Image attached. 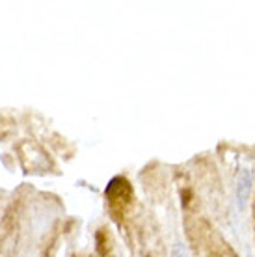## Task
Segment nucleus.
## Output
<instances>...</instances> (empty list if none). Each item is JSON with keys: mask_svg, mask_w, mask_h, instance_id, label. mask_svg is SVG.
<instances>
[{"mask_svg": "<svg viewBox=\"0 0 255 257\" xmlns=\"http://www.w3.org/2000/svg\"><path fill=\"white\" fill-rule=\"evenodd\" d=\"M251 190H253V174L249 168H242L236 177V205L240 211H244L248 205Z\"/></svg>", "mask_w": 255, "mask_h": 257, "instance_id": "1", "label": "nucleus"}, {"mask_svg": "<svg viewBox=\"0 0 255 257\" xmlns=\"http://www.w3.org/2000/svg\"><path fill=\"white\" fill-rule=\"evenodd\" d=\"M172 257H188V253H186V250H185V246L181 244V242H177V244L173 246Z\"/></svg>", "mask_w": 255, "mask_h": 257, "instance_id": "2", "label": "nucleus"}, {"mask_svg": "<svg viewBox=\"0 0 255 257\" xmlns=\"http://www.w3.org/2000/svg\"><path fill=\"white\" fill-rule=\"evenodd\" d=\"M253 222H255V205H253Z\"/></svg>", "mask_w": 255, "mask_h": 257, "instance_id": "3", "label": "nucleus"}]
</instances>
